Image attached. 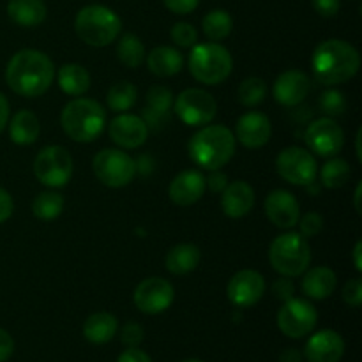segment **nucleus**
I'll use <instances>...</instances> for the list:
<instances>
[{"label":"nucleus","mask_w":362,"mask_h":362,"mask_svg":"<svg viewBox=\"0 0 362 362\" xmlns=\"http://www.w3.org/2000/svg\"><path fill=\"white\" fill-rule=\"evenodd\" d=\"M361 134H362V129L357 131V136H356V154H357V159L362 161V152H361Z\"/></svg>","instance_id":"53"},{"label":"nucleus","mask_w":362,"mask_h":362,"mask_svg":"<svg viewBox=\"0 0 362 362\" xmlns=\"http://www.w3.org/2000/svg\"><path fill=\"white\" fill-rule=\"evenodd\" d=\"M117 362H152V359L144 352V350L134 346V349L124 350L119 356V359H117Z\"/></svg>","instance_id":"48"},{"label":"nucleus","mask_w":362,"mask_h":362,"mask_svg":"<svg viewBox=\"0 0 362 362\" xmlns=\"http://www.w3.org/2000/svg\"><path fill=\"white\" fill-rule=\"evenodd\" d=\"M60 90L73 98H81L90 88V73L80 64H64L57 74Z\"/></svg>","instance_id":"30"},{"label":"nucleus","mask_w":362,"mask_h":362,"mask_svg":"<svg viewBox=\"0 0 362 362\" xmlns=\"http://www.w3.org/2000/svg\"><path fill=\"white\" fill-rule=\"evenodd\" d=\"M272 269L286 278H299L311 264V247L308 239L297 232H286L276 237L269 247Z\"/></svg>","instance_id":"7"},{"label":"nucleus","mask_w":362,"mask_h":362,"mask_svg":"<svg viewBox=\"0 0 362 362\" xmlns=\"http://www.w3.org/2000/svg\"><path fill=\"white\" fill-rule=\"evenodd\" d=\"M177 117L189 127H204L214 120L218 103L204 88H186L173 101Z\"/></svg>","instance_id":"11"},{"label":"nucleus","mask_w":362,"mask_h":362,"mask_svg":"<svg viewBox=\"0 0 362 362\" xmlns=\"http://www.w3.org/2000/svg\"><path fill=\"white\" fill-rule=\"evenodd\" d=\"M311 67L317 81L334 87L350 81L359 73L361 55L350 42L327 39L315 48Z\"/></svg>","instance_id":"2"},{"label":"nucleus","mask_w":362,"mask_h":362,"mask_svg":"<svg viewBox=\"0 0 362 362\" xmlns=\"http://www.w3.org/2000/svg\"><path fill=\"white\" fill-rule=\"evenodd\" d=\"M345 106H346V101L339 90L331 88V90H325L324 94H322L320 108L325 115L329 117L339 115V113L345 112Z\"/></svg>","instance_id":"38"},{"label":"nucleus","mask_w":362,"mask_h":362,"mask_svg":"<svg viewBox=\"0 0 362 362\" xmlns=\"http://www.w3.org/2000/svg\"><path fill=\"white\" fill-rule=\"evenodd\" d=\"M170 35H172V41L179 48H193L198 41L197 28L191 23H186V21H179V23L173 25Z\"/></svg>","instance_id":"37"},{"label":"nucleus","mask_w":362,"mask_h":362,"mask_svg":"<svg viewBox=\"0 0 362 362\" xmlns=\"http://www.w3.org/2000/svg\"><path fill=\"white\" fill-rule=\"evenodd\" d=\"M182 362H204V361H197V359H187V361H182Z\"/></svg>","instance_id":"54"},{"label":"nucleus","mask_w":362,"mask_h":362,"mask_svg":"<svg viewBox=\"0 0 362 362\" xmlns=\"http://www.w3.org/2000/svg\"><path fill=\"white\" fill-rule=\"evenodd\" d=\"M55 66L46 53L25 48L14 53L6 67V81L11 90L23 98H39L53 83Z\"/></svg>","instance_id":"1"},{"label":"nucleus","mask_w":362,"mask_h":362,"mask_svg":"<svg viewBox=\"0 0 362 362\" xmlns=\"http://www.w3.org/2000/svg\"><path fill=\"white\" fill-rule=\"evenodd\" d=\"M145 62L152 74L159 78H170L182 71L184 57L172 46H158L148 55H145Z\"/></svg>","instance_id":"24"},{"label":"nucleus","mask_w":362,"mask_h":362,"mask_svg":"<svg viewBox=\"0 0 362 362\" xmlns=\"http://www.w3.org/2000/svg\"><path fill=\"white\" fill-rule=\"evenodd\" d=\"M255 207V191L244 180H233L223 189L221 209L228 218L239 219L250 214Z\"/></svg>","instance_id":"22"},{"label":"nucleus","mask_w":362,"mask_h":362,"mask_svg":"<svg viewBox=\"0 0 362 362\" xmlns=\"http://www.w3.org/2000/svg\"><path fill=\"white\" fill-rule=\"evenodd\" d=\"M200 250L194 244H177L166 253L165 265L168 272L175 276H184L193 272L200 264Z\"/></svg>","instance_id":"29"},{"label":"nucleus","mask_w":362,"mask_h":362,"mask_svg":"<svg viewBox=\"0 0 362 362\" xmlns=\"http://www.w3.org/2000/svg\"><path fill=\"white\" fill-rule=\"evenodd\" d=\"M202 30L212 42H221L233 30V18L225 9H214L202 20Z\"/></svg>","instance_id":"31"},{"label":"nucleus","mask_w":362,"mask_h":362,"mask_svg":"<svg viewBox=\"0 0 362 362\" xmlns=\"http://www.w3.org/2000/svg\"><path fill=\"white\" fill-rule=\"evenodd\" d=\"M34 175L42 186L64 187L73 177V158L60 145L41 148L34 161Z\"/></svg>","instance_id":"9"},{"label":"nucleus","mask_w":362,"mask_h":362,"mask_svg":"<svg viewBox=\"0 0 362 362\" xmlns=\"http://www.w3.org/2000/svg\"><path fill=\"white\" fill-rule=\"evenodd\" d=\"M145 46L140 41V37L134 34H124L122 37L119 35L117 42V59L120 64H124L129 69H136L145 62Z\"/></svg>","instance_id":"32"},{"label":"nucleus","mask_w":362,"mask_h":362,"mask_svg":"<svg viewBox=\"0 0 362 362\" xmlns=\"http://www.w3.org/2000/svg\"><path fill=\"white\" fill-rule=\"evenodd\" d=\"M175 299L173 285L165 278L152 276L138 283L134 288L133 300L134 306L145 315H159L168 310Z\"/></svg>","instance_id":"14"},{"label":"nucleus","mask_w":362,"mask_h":362,"mask_svg":"<svg viewBox=\"0 0 362 362\" xmlns=\"http://www.w3.org/2000/svg\"><path fill=\"white\" fill-rule=\"evenodd\" d=\"M265 279L253 269H243L235 272L226 286V296L230 303L237 308H251L264 297Z\"/></svg>","instance_id":"15"},{"label":"nucleus","mask_w":362,"mask_h":362,"mask_svg":"<svg viewBox=\"0 0 362 362\" xmlns=\"http://www.w3.org/2000/svg\"><path fill=\"white\" fill-rule=\"evenodd\" d=\"M62 129L71 140L90 144L105 131L106 110L88 98H74L60 113Z\"/></svg>","instance_id":"4"},{"label":"nucleus","mask_w":362,"mask_h":362,"mask_svg":"<svg viewBox=\"0 0 362 362\" xmlns=\"http://www.w3.org/2000/svg\"><path fill=\"white\" fill-rule=\"evenodd\" d=\"M279 362H303V354L296 349H286L279 356Z\"/></svg>","instance_id":"50"},{"label":"nucleus","mask_w":362,"mask_h":362,"mask_svg":"<svg viewBox=\"0 0 362 362\" xmlns=\"http://www.w3.org/2000/svg\"><path fill=\"white\" fill-rule=\"evenodd\" d=\"M64 211V197L57 191H42L32 202V214L42 221L59 218Z\"/></svg>","instance_id":"34"},{"label":"nucleus","mask_w":362,"mask_h":362,"mask_svg":"<svg viewBox=\"0 0 362 362\" xmlns=\"http://www.w3.org/2000/svg\"><path fill=\"white\" fill-rule=\"evenodd\" d=\"M354 265H356V269L359 272H362V260H361V255H362V243L361 240H357L356 246H354Z\"/></svg>","instance_id":"51"},{"label":"nucleus","mask_w":362,"mask_h":362,"mask_svg":"<svg viewBox=\"0 0 362 362\" xmlns=\"http://www.w3.org/2000/svg\"><path fill=\"white\" fill-rule=\"evenodd\" d=\"M205 189H207L205 177L198 170H184L179 175L173 177L168 194L170 200L179 207H189L204 197Z\"/></svg>","instance_id":"21"},{"label":"nucleus","mask_w":362,"mask_h":362,"mask_svg":"<svg viewBox=\"0 0 362 362\" xmlns=\"http://www.w3.org/2000/svg\"><path fill=\"white\" fill-rule=\"evenodd\" d=\"M138 99V88L131 81H117L108 88L106 94V105L112 112L126 113L134 106Z\"/></svg>","instance_id":"33"},{"label":"nucleus","mask_w":362,"mask_h":362,"mask_svg":"<svg viewBox=\"0 0 362 362\" xmlns=\"http://www.w3.org/2000/svg\"><path fill=\"white\" fill-rule=\"evenodd\" d=\"M74 32L85 45L105 48L119 39L122 32V20L110 7L90 4L78 11L74 18Z\"/></svg>","instance_id":"5"},{"label":"nucleus","mask_w":362,"mask_h":362,"mask_svg":"<svg viewBox=\"0 0 362 362\" xmlns=\"http://www.w3.org/2000/svg\"><path fill=\"white\" fill-rule=\"evenodd\" d=\"M361 191H362V184H357L356 193H354V197H356V211L359 212V214H361V204H359V200H361Z\"/></svg>","instance_id":"52"},{"label":"nucleus","mask_w":362,"mask_h":362,"mask_svg":"<svg viewBox=\"0 0 362 362\" xmlns=\"http://www.w3.org/2000/svg\"><path fill=\"white\" fill-rule=\"evenodd\" d=\"M13 211H14L13 197H11L4 187H0V225L6 223L7 219L13 216Z\"/></svg>","instance_id":"46"},{"label":"nucleus","mask_w":362,"mask_h":362,"mask_svg":"<svg viewBox=\"0 0 362 362\" xmlns=\"http://www.w3.org/2000/svg\"><path fill=\"white\" fill-rule=\"evenodd\" d=\"M276 172L293 186H311L318 177V163L303 147H286L276 158Z\"/></svg>","instance_id":"10"},{"label":"nucleus","mask_w":362,"mask_h":362,"mask_svg":"<svg viewBox=\"0 0 362 362\" xmlns=\"http://www.w3.org/2000/svg\"><path fill=\"white\" fill-rule=\"evenodd\" d=\"M14 352V339L7 331L0 329V362H6Z\"/></svg>","instance_id":"47"},{"label":"nucleus","mask_w":362,"mask_h":362,"mask_svg":"<svg viewBox=\"0 0 362 362\" xmlns=\"http://www.w3.org/2000/svg\"><path fill=\"white\" fill-rule=\"evenodd\" d=\"M308 148L320 158H334L345 147V133L331 117H320L308 126L304 133Z\"/></svg>","instance_id":"13"},{"label":"nucleus","mask_w":362,"mask_h":362,"mask_svg":"<svg viewBox=\"0 0 362 362\" xmlns=\"http://www.w3.org/2000/svg\"><path fill=\"white\" fill-rule=\"evenodd\" d=\"M336 285H338V278L332 269L324 267H313L306 269L303 274V281H300V288H303L304 296L315 300H324L334 293Z\"/></svg>","instance_id":"23"},{"label":"nucleus","mask_w":362,"mask_h":362,"mask_svg":"<svg viewBox=\"0 0 362 362\" xmlns=\"http://www.w3.org/2000/svg\"><path fill=\"white\" fill-rule=\"evenodd\" d=\"M46 4L42 0H9L7 16L20 27H37L46 20Z\"/></svg>","instance_id":"26"},{"label":"nucleus","mask_w":362,"mask_h":362,"mask_svg":"<svg viewBox=\"0 0 362 362\" xmlns=\"http://www.w3.org/2000/svg\"><path fill=\"white\" fill-rule=\"evenodd\" d=\"M117 331H119V320L106 311L90 315L83 324V336L92 345H105L112 341Z\"/></svg>","instance_id":"27"},{"label":"nucleus","mask_w":362,"mask_h":362,"mask_svg":"<svg viewBox=\"0 0 362 362\" xmlns=\"http://www.w3.org/2000/svg\"><path fill=\"white\" fill-rule=\"evenodd\" d=\"M92 170L98 180L105 186L119 189L127 186L136 175V161L120 148H103L92 159Z\"/></svg>","instance_id":"8"},{"label":"nucleus","mask_w":362,"mask_h":362,"mask_svg":"<svg viewBox=\"0 0 362 362\" xmlns=\"http://www.w3.org/2000/svg\"><path fill=\"white\" fill-rule=\"evenodd\" d=\"M350 165L341 158H331L320 170V182L327 189H339L350 179Z\"/></svg>","instance_id":"35"},{"label":"nucleus","mask_w":362,"mask_h":362,"mask_svg":"<svg viewBox=\"0 0 362 362\" xmlns=\"http://www.w3.org/2000/svg\"><path fill=\"white\" fill-rule=\"evenodd\" d=\"M108 134L120 148H138L147 141L148 126L140 115L134 113H120L110 122Z\"/></svg>","instance_id":"16"},{"label":"nucleus","mask_w":362,"mask_h":362,"mask_svg":"<svg viewBox=\"0 0 362 362\" xmlns=\"http://www.w3.org/2000/svg\"><path fill=\"white\" fill-rule=\"evenodd\" d=\"M300 228V235L304 239H311V237H317L318 233L324 228V218L317 212H306L304 216H300L299 221H297Z\"/></svg>","instance_id":"39"},{"label":"nucleus","mask_w":362,"mask_h":362,"mask_svg":"<svg viewBox=\"0 0 362 362\" xmlns=\"http://www.w3.org/2000/svg\"><path fill=\"white\" fill-rule=\"evenodd\" d=\"M173 108V94L170 88L163 85H154L147 92V105L144 108L141 119L147 122L148 127H156L163 120L168 119L170 110Z\"/></svg>","instance_id":"25"},{"label":"nucleus","mask_w":362,"mask_h":362,"mask_svg":"<svg viewBox=\"0 0 362 362\" xmlns=\"http://www.w3.org/2000/svg\"><path fill=\"white\" fill-rule=\"evenodd\" d=\"M237 98H239L240 105L255 108V106L262 105L267 98V85L262 78H246V80L240 81L239 88H237Z\"/></svg>","instance_id":"36"},{"label":"nucleus","mask_w":362,"mask_h":362,"mask_svg":"<svg viewBox=\"0 0 362 362\" xmlns=\"http://www.w3.org/2000/svg\"><path fill=\"white\" fill-rule=\"evenodd\" d=\"M293 290H296V286H293L292 278H286V276H283L281 279H276V281L272 283V293H274L276 299L283 300V303L292 299Z\"/></svg>","instance_id":"42"},{"label":"nucleus","mask_w":362,"mask_h":362,"mask_svg":"<svg viewBox=\"0 0 362 362\" xmlns=\"http://www.w3.org/2000/svg\"><path fill=\"white\" fill-rule=\"evenodd\" d=\"M272 136L271 120L262 112H247L237 120L235 140L246 148H262Z\"/></svg>","instance_id":"19"},{"label":"nucleus","mask_w":362,"mask_h":362,"mask_svg":"<svg viewBox=\"0 0 362 362\" xmlns=\"http://www.w3.org/2000/svg\"><path fill=\"white\" fill-rule=\"evenodd\" d=\"M9 113H11V108H9V101H7L6 95L0 92V133H2L4 129H6L7 122H9Z\"/></svg>","instance_id":"49"},{"label":"nucleus","mask_w":362,"mask_h":362,"mask_svg":"<svg viewBox=\"0 0 362 362\" xmlns=\"http://www.w3.org/2000/svg\"><path fill=\"white\" fill-rule=\"evenodd\" d=\"M191 76L204 85H219L232 74L233 59L221 42H202L194 45L189 53Z\"/></svg>","instance_id":"6"},{"label":"nucleus","mask_w":362,"mask_h":362,"mask_svg":"<svg viewBox=\"0 0 362 362\" xmlns=\"http://www.w3.org/2000/svg\"><path fill=\"white\" fill-rule=\"evenodd\" d=\"M205 186H207L209 191H212V193H223V189L228 186V177H226V173H223L221 170H212V172L209 173L207 179H205Z\"/></svg>","instance_id":"44"},{"label":"nucleus","mask_w":362,"mask_h":362,"mask_svg":"<svg viewBox=\"0 0 362 362\" xmlns=\"http://www.w3.org/2000/svg\"><path fill=\"white\" fill-rule=\"evenodd\" d=\"M41 133V124L37 115L30 110H20L14 113L9 122V136L16 145H32L37 141Z\"/></svg>","instance_id":"28"},{"label":"nucleus","mask_w":362,"mask_h":362,"mask_svg":"<svg viewBox=\"0 0 362 362\" xmlns=\"http://www.w3.org/2000/svg\"><path fill=\"white\" fill-rule=\"evenodd\" d=\"M343 300H345L349 306L359 308L362 304V279L354 278L350 281H346V285L343 286Z\"/></svg>","instance_id":"41"},{"label":"nucleus","mask_w":362,"mask_h":362,"mask_svg":"<svg viewBox=\"0 0 362 362\" xmlns=\"http://www.w3.org/2000/svg\"><path fill=\"white\" fill-rule=\"evenodd\" d=\"M345 354V341L331 329L318 331L308 339L304 357L308 362H339Z\"/></svg>","instance_id":"20"},{"label":"nucleus","mask_w":362,"mask_h":362,"mask_svg":"<svg viewBox=\"0 0 362 362\" xmlns=\"http://www.w3.org/2000/svg\"><path fill=\"white\" fill-rule=\"evenodd\" d=\"M144 327L136 322H129L122 327V334H120V341L127 346V349H134L144 341Z\"/></svg>","instance_id":"40"},{"label":"nucleus","mask_w":362,"mask_h":362,"mask_svg":"<svg viewBox=\"0 0 362 362\" xmlns=\"http://www.w3.org/2000/svg\"><path fill=\"white\" fill-rule=\"evenodd\" d=\"M166 9L175 14H189L198 7L200 0H163Z\"/></svg>","instance_id":"45"},{"label":"nucleus","mask_w":362,"mask_h":362,"mask_svg":"<svg viewBox=\"0 0 362 362\" xmlns=\"http://www.w3.org/2000/svg\"><path fill=\"white\" fill-rule=\"evenodd\" d=\"M265 214L269 221L281 230H290L300 218V205L297 198L286 189H274L265 198Z\"/></svg>","instance_id":"17"},{"label":"nucleus","mask_w":362,"mask_h":362,"mask_svg":"<svg viewBox=\"0 0 362 362\" xmlns=\"http://www.w3.org/2000/svg\"><path fill=\"white\" fill-rule=\"evenodd\" d=\"M311 90V81L306 73L299 69H288L276 78L272 85V95L283 106H297L306 99Z\"/></svg>","instance_id":"18"},{"label":"nucleus","mask_w":362,"mask_h":362,"mask_svg":"<svg viewBox=\"0 0 362 362\" xmlns=\"http://www.w3.org/2000/svg\"><path fill=\"white\" fill-rule=\"evenodd\" d=\"M276 322H278L279 331L286 338L300 339L313 332V329L317 327L318 311L310 300L292 297V299L285 300L283 306L279 308Z\"/></svg>","instance_id":"12"},{"label":"nucleus","mask_w":362,"mask_h":362,"mask_svg":"<svg viewBox=\"0 0 362 362\" xmlns=\"http://www.w3.org/2000/svg\"><path fill=\"white\" fill-rule=\"evenodd\" d=\"M311 4H313V9L324 18L336 16L339 13V7H341L339 0H311Z\"/></svg>","instance_id":"43"},{"label":"nucleus","mask_w":362,"mask_h":362,"mask_svg":"<svg viewBox=\"0 0 362 362\" xmlns=\"http://www.w3.org/2000/svg\"><path fill=\"white\" fill-rule=\"evenodd\" d=\"M191 161L200 168L221 170L235 156V134L221 124L204 126L191 136L187 144Z\"/></svg>","instance_id":"3"}]
</instances>
